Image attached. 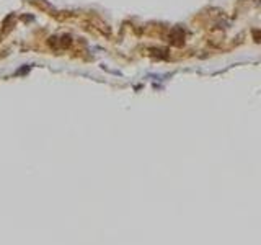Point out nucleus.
<instances>
[{"instance_id":"7ed1b4c3","label":"nucleus","mask_w":261,"mask_h":245,"mask_svg":"<svg viewBox=\"0 0 261 245\" xmlns=\"http://www.w3.org/2000/svg\"><path fill=\"white\" fill-rule=\"evenodd\" d=\"M28 70H29V66H28V67H26V66H25V67H21V69H18V70H17V72H15V75H20V74H25V72H28Z\"/></svg>"},{"instance_id":"f03ea898","label":"nucleus","mask_w":261,"mask_h":245,"mask_svg":"<svg viewBox=\"0 0 261 245\" xmlns=\"http://www.w3.org/2000/svg\"><path fill=\"white\" fill-rule=\"evenodd\" d=\"M59 43H61V46H59V47H69V46H70V43H72V39H70V36H69V34H65V36H62L61 39H59Z\"/></svg>"},{"instance_id":"f257e3e1","label":"nucleus","mask_w":261,"mask_h":245,"mask_svg":"<svg viewBox=\"0 0 261 245\" xmlns=\"http://www.w3.org/2000/svg\"><path fill=\"white\" fill-rule=\"evenodd\" d=\"M168 41L171 46H181L184 43V31L181 28H173L168 36Z\"/></svg>"}]
</instances>
